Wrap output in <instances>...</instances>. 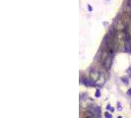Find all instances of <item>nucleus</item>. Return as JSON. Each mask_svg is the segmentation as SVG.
Listing matches in <instances>:
<instances>
[{
  "mask_svg": "<svg viewBox=\"0 0 131 118\" xmlns=\"http://www.w3.org/2000/svg\"><path fill=\"white\" fill-rule=\"evenodd\" d=\"M100 76H102V74L98 72V70H96V69H93L90 72V78L94 82H98V80H100Z\"/></svg>",
  "mask_w": 131,
  "mask_h": 118,
  "instance_id": "nucleus-1",
  "label": "nucleus"
},
{
  "mask_svg": "<svg viewBox=\"0 0 131 118\" xmlns=\"http://www.w3.org/2000/svg\"><path fill=\"white\" fill-rule=\"evenodd\" d=\"M112 64V56L110 54V55L106 56V60L104 61V67L106 68V69H110Z\"/></svg>",
  "mask_w": 131,
  "mask_h": 118,
  "instance_id": "nucleus-2",
  "label": "nucleus"
},
{
  "mask_svg": "<svg viewBox=\"0 0 131 118\" xmlns=\"http://www.w3.org/2000/svg\"><path fill=\"white\" fill-rule=\"evenodd\" d=\"M84 84L85 86H87V87H94L96 83L94 82V81H92V80H87V79H85L84 80Z\"/></svg>",
  "mask_w": 131,
  "mask_h": 118,
  "instance_id": "nucleus-3",
  "label": "nucleus"
},
{
  "mask_svg": "<svg viewBox=\"0 0 131 118\" xmlns=\"http://www.w3.org/2000/svg\"><path fill=\"white\" fill-rule=\"evenodd\" d=\"M104 117L106 118H112V115L110 114L108 112H106V113H104Z\"/></svg>",
  "mask_w": 131,
  "mask_h": 118,
  "instance_id": "nucleus-4",
  "label": "nucleus"
},
{
  "mask_svg": "<svg viewBox=\"0 0 131 118\" xmlns=\"http://www.w3.org/2000/svg\"><path fill=\"white\" fill-rule=\"evenodd\" d=\"M106 109H108V110H110V111H114V108H112L110 105H108V106H106Z\"/></svg>",
  "mask_w": 131,
  "mask_h": 118,
  "instance_id": "nucleus-5",
  "label": "nucleus"
},
{
  "mask_svg": "<svg viewBox=\"0 0 131 118\" xmlns=\"http://www.w3.org/2000/svg\"><path fill=\"white\" fill-rule=\"evenodd\" d=\"M100 96V91H97V93H96V97H97V98H98Z\"/></svg>",
  "mask_w": 131,
  "mask_h": 118,
  "instance_id": "nucleus-6",
  "label": "nucleus"
},
{
  "mask_svg": "<svg viewBox=\"0 0 131 118\" xmlns=\"http://www.w3.org/2000/svg\"><path fill=\"white\" fill-rule=\"evenodd\" d=\"M122 81H124V82H125V84H127V82H128V80H127V79H125V78H122Z\"/></svg>",
  "mask_w": 131,
  "mask_h": 118,
  "instance_id": "nucleus-7",
  "label": "nucleus"
},
{
  "mask_svg": "<svg viewBox=\"0 0 131 118\" xmlns=\"http://www.w3.org/2000/svg\"><path fill=\"white\" fill-rule=\"evenodd\" d=\"M88 8H89L90 11H92V7H91V6H88Z\"/></svg>",
  "mask_w": 131,
  "mask_h": 118,
  "instance_id": "nucleus-8",
  "label": "nucleus"
},
{
  "mask_svg": "<svg viewBox=\"0 0 131 118\" xmlns=\"http://www.w3.org/2000/svg\"><path fill=\"white\" fill-rule=\"evenodd\" d=\"M128 95H131V89H129V91H128Z\"/></svg>",
  "mask_w": 131,
  "mask_h": 118,
  "instance_id": "nucleus-9",
  "label": "nucleus"
},
{
  "mask_svg": "<svg viewBox=\"0 0 131 118\" xmlns=\"http://www.w3.org/2000/svg\"><path fill=\"white\" fill-rule=\"evenodd\" d=\"M118 118H122V117H121V116H118Z\"/></svg>",
  "mask_w": 131,
  "mask_h": 118,
  "instance_id": "nucleus-10",
  "label": "nucleus"
},
{
  "mask_svg": "<svg viewBox=\"0 0 131 118\" xmlns=\"http://www.w3.org/2000/svg\"><path fill=\"white\" fill-rule=\"evenodd\" d=\"M94 118H96V117H94Z\"/></svg>",
  "mask_w": 131,
  "mask_h": 118,
  "instance_id": "nucleus-11",
  "label": "nucleus"
}]
</instances>
